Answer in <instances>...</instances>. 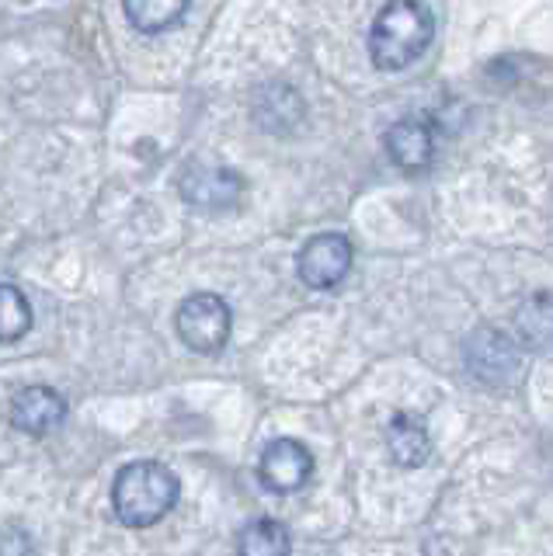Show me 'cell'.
I'll list each match as a JSON object with an SVG mask.
<instances>
[{"mask_svg":"<svg viewBox=\"0 0 553 556\" xmlns=\"http://www.w3.org/2000/svg\"><path fill=\"white\" fill-rule=\"evenodd\" d=\"M387 448H390V459L397 466H404V469L425 466L431 456V434H428L422 417L407 414V410H397L387 425Z\"/></svg>","mask_w":553,"mask_h":556,"instance_id":"cell-10","label":"cell"},{"mask_svg":"<svg viewBox=\"0 0 553 556\" xmlns=\"http://www.w3.org/2000/svg\"><path fill=\"white\" fill-rule=\"evenodd\" d=\"M387 153L401 170L422 174L436 161V132L422 118H401L387 129Z\"/></svg>","mask_w":553,"mask_h":556,"instance_id":"cell-9","label":"cell"},{"mask_svg":"<svg viewBox=\"0 0 553 556\" xmlns=\"http://www.w3.org/2000/svg\"><path fill=\"white\" fill-rule=\"evenodd\" d=\"M436 14L425 0H387L369 28V60L376 70H404L431 46Z\"/></svg>","mask_w":553,"mask_h":556,"instance_id":"cell-1","label":"cell"},{"mask_svg":"<svg viewBox=\"0 0 553 556\" xmlns=\"http://www.w3.org/2000/svg\"><path fill=\"white\" fill-rule=\"evenodd\" d=\"M230 306L216 292H192L175 313V330L181 344L196 355H216L230 341Z\"/></svg>","mask_w":553,"mask_h":556,"instance_id":"cell-3","label":"cell"},{"mask_svg":"<svg viewBox=\"0 0 553 556\" xmlns=\"http://www.w3.org/2000/svg\"><path fill=\"white\" fill-rule=\"evenodd\" d=\"M32 330V303L18 286H0V344L22 341Z\"/></svg>","mask_w":553,"mask_h":556,"instance_id":"cell-13","label":"cell"},{"mask_svg":"<svg viewBox=\"0 0 553 556\" xmlns=\"http://www.w3.org/2000/svg\"><path fill=\"white\" fill-rule=\"evenodd\" d=\"M66 421V400L53 387H25L11 400V425L25 434H49Z\"/></svg>","mask_w":553,"mask_h":556,"instance_id":"cell-8","label":"cell"},{"mask_svg":"<svg viewBox=\"0 0 553 556\" xmlns=\"http://www.w3.org/2000/svg\"><path fill=\"white\" fill-rule=\"evenodd\" d=\"M192 0H123L126 22L143 35H161L178 25Z\"/></svg>","mask_w":553,"mask_h":556,"instance_id":"cell-11","label":"cell"},{"mask_svg":"<svg viewBox=\"0 0 553 556\" xmlns=\"http://www.w3.org/2000/svg\"><path fill=\"white\" fill-rule=\"evenodd\" d=\"M289 549H292L289 532H286L282 521H275V518L251 521V526L237 539V553L240 556H286Z\"/></svg>","mask_w":553,"mask_h":556,"instance_id":"cell-12","label":"cell"},{"mask_svg":"<svg viewBox=\"0 0 553 556\" xmlns=\"http://www.w3.org/2000/svg\"><path fill=\"white\" fill-rule=\"evenodd\" d=\"M314 477V456L297 439H275L257 459V480L272 494H297Z\"/></svg>","mask_w":553,"mask_h":556,"instance_id":"cell-5","label":"cell"},{"mask_svg":"<svg viewBox=\"0 0 553 556\" xmlns=\"http://www.w3.org/2000/svg\"><path fill=\"white\" fill-rule=\"evenodd\" d=\"M466 365L470 372L480 376L483 382H505L515 365H518V352L508 334H501L494 327H480L466 341Z\"/></svg>","mask_w":553,"mask_h":556,"instance_id":"cell-7","label":"cell"},{"mask_svg":"<svg viewBox=\"0 0 553 556\" xmlns=\"http://www.w3.org/2000/svg\"><path fill=\"white\" fill-rule=\"evenodd\" d=\"M352 240L344 233H317L303 243V251L297 257V271L303 278V286L310 289H335L341 286L352 271Z\"/></svg>","mask_w":553,"mask_h":556,"instance_id":"cell-4","label":"cell"},{"mask_svg":"<svg viewBox=\"0 0 553 556\" xmlns=\"http://www.w3.org/2000/svg\"><path fill=\"white\" fill-rule=\"evenodd\" d=\"M178 494H181V483L164 463L136 459L115 473L112 511L126 529H150L175 508Z\"/></svg>","mask_w":553,"mask_h":556,"instance_id":"cell-2","label":"cell"},{"mask_svg":"<svg viewBox=\"0 0 553 556\" xmlns=\"http://www.w3.org/2000/svg\"><path fill=\"white\" fill-rule=\"evenodd\" d=\"M178 191H181V199L196 208H234L240 191H244V181H240V174L230 167L192 164L181 174Z\"/></svg>","mask_w":553,"mask_h":556,"instance_id":"cell-6","label":"cell"},{"mask_svg":"<svg viewBox=\"0 0 553 556\" xmlns=\"http://www.w3.org/2000/svg\"><path fill=\"white\" fill-rule=\"evenodd\" d=\"M518 327H523L526 341L536 348L553 341V295H532V303H526L523 313H518Z\"/></svg>","mask_w":553,"mask_h":556,"instance_id":"cell-14","label":"cell"}]
</instances>
